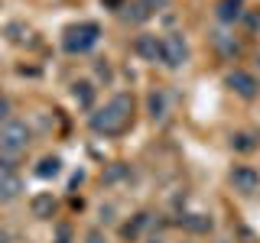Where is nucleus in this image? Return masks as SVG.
Wrapping results in <instances>:
<instances>
[{"label": "nucleus", "instance_id": "obj_1", "mask_svg": "<svg viewBox=\"0 0 260 243\" xmlns=\"http://www.w3.org/2000/svg\"><path fill=\"white\" fill-rule=\"evenodd\" d=\"M130 124H134V97L130 94H114L104 101V107H98L91 117H88V127H91L94 136H120L127 133Z\"/></svg>", "mask_w": 260, "mask_h": 243}, {"label": "nucleus", "instance_id": "obj_13", "mask_svg": "<svg viewBox=\"0 0 260 243\" xmlns=\"http://www.w3.org/2000/svg\"><path fill=\"white\" fill-rule=\"evenodd\" d=\"M55 208H59V205H55V198H52V194H36V198H32V214H36L39 217V221H49V217H52L55 214Z\"/></svg>", "mask_w": 260, "mask_h": 243}, {"label": "nucleus", "instance_id": "obj_23", "mask_svg": "<svg viewBox=\"0 0 260 243\" xmlns=\"http://www.w3.org/2000/svg\"><path fill=\"white\" fill-rule=\"evenodd\" d=\"M185 243H192V240H185Z\"/></svg>", "mask_w": 260, "mask_h": 243}, {"label": "nucleus", "instance_id": "obj_19", "mask_svg": "<svg viewBox=\"0 0 260 243\" xmlns=\"http://www.w3.org/2000/svg\"><path fill=\"white\" fill-rule=\"evenodd\" d=\"M140 4H143V7H146V10H150V13H153V10H166V7H169V4H173V0H140Z\"/></svg>", "mask_w": 260, "mask_h": 243}, {"label": "nucleus", "instance_id": "obj_15", "mask_svg": "<svg viewBox=\"0 0 260 243\" xmlns=\"http://www.w3.org/2000/svg\"><path fill=\"white\" fill-rule=\"evenodd\" d=\"M231 146L238 152H250V149H257V146H260V136L257 133H238V136H231Z\"/></svg>", "mask_w": 260, "mask_h": 243}, {"label": "nucleus", "instance_id": "obj_3", "mask_svg": "<svg viewBox=\"0 0 260 243\" xmlns=\"http://www.w3.org/2000/svg\"><path fill=\"white\" fill-rule=\"evenodd\" d=\"M29 146H32V130L23 124V120H7V124L0 127V156L16 162Z\"/></svg>", "mask_w": 260, "mask_h": 243}, {"label": "nucleus", "instance_id": "obj_20", "mask_svg": "<svg viewBox=\"0 0 260 243\" xmlns=\"http://www.w3.org/2000/svg\"><path fill=\"white\" fill-rule=\"evenodd\" d=\"M85 243H111V240L104 237L101 230H91V233H88V237H85Z\"/></svg>", "mask_w": 260, "mask_h": 243}, {"label": "nucleus", "instance_id": "obj_5", "mask_svg": "<svg viewBox=\"0 0 260 243\" xmlns=\"http://www.w3.org/2000/svg\"><path fill=\"white\" fill-rule=\"evenodd\" d=\"M224 85L231 88L238 97H244V101H254V97L260 94V81H257V75H254V71H244V68L228 71Z\"/></svg>", "mask_w": 260, "mask_h": 243}, {"label": "nucleus", "instance_id": "obj_16", "mask_svg": "<svg viewBox=\"0 0 260 243\" xmlns=\"http://www.w3.org/2000/svg\"><path fill=\"white\" fill-rule=\"evenodd\" d=\"M127 172H130V169L124 166V162H114V166L108 169V172H104V182H120V178H127Z\"/></svg>", "mask_w": 260, "mask_h": 243}, {"label": "nucleus", "instance_id": "obj_22", "mask_svg": "<svg viewBox=\"0 0 260 243\" xmlns=\"http://www.w3.org/2000/svg\"><path fill=\"white\" fill-rule=\"evenodd\" d=\"M146 243H166V240H162V237H150V240H146Z\"/></svg>", "mask_w": 260, "mask_h": 243}, {"label": "nucleus", "instance_id": "obj_10", "mask_svg": "<svg viewBox=\"0 0 260 243\" xmlns=\"http://www.w3.org/2000/svg\"><path fill=\"white\" fill-rule=\"evenodd\" d=\"M36 178H43V182H49V178H59L62 175V156H43L36 162Z\"/></svg>", "mask_w": 260, "mask_h": 243}, {"label": "nucleus", "instance_id": "obj_17", "mask_svg": "<svg viewBox=\"0 0 260 243\" xmlns=\"http://www.w3.org/2000/svg\"><path fill=\"white\" fill-rule=\"evenodd\" d=\"M10 110H13V107H10V97L0 94V127H4L7 120H13V117H10Z\"/></svg>", "mask_w": 260, "mask_h": 243}, {"label": "nucleus", "instance_id": "obj_11", "mask_svg": "<svg viewBox=\"0 0 260 243\" xmlns=\"http://www.w3.org/2000/svg\"><path fill=\"white\" fill-rule=\"evenodd\" d=\"M72 101H75L81 110H91V104H94V85H91V81H75V85H72Z\"/></svg>", "mask_w": 260, "mask_h": 243}, {"label": "nucleus", "instance_id": "obj_6", "mask_svg": "<svg viewBox=\"0 0 260 243\" xmlns=\"http://www.w3.org/2000/svg\"><path fill=\"white\" fill-rule=\"evenodd\" d=\"M228 182H231V188L238 194H254L260 188V172L254 166H234L231 175H228Z\"/></svg>", "mask_w": 260, "mask_h": 243}, {"label": "nucleus", "instance_id": "obj_21", "mask_svg": "<svg viewBox=\"0 0 260 243\" xmlns=\"http://www.w3.org/2000/svg\"><path fill=\"white\" fill-rule=\"evenodd\" d=\"M0 243H10V233L7 230H0Z\"/></svg>", "mask_w": 260, "mask_h": 243}, {"label": "nucleus", "instance_id": "obj_8", "mask_svg": "<svg viewBox=\"0 0 260 243\" xmlns=\"http://www.w3.org/2000/svg\"><path fill=\"white\" fill-rule=\"evenodd\" d=\"M23 194V178L16 172H0V205H10Z\"/></svg>", "mask_w": 260, "mask_h": 243}, {"label": "nucleus", "instance_id": "obj_7", "mask_svg": "<svg viewBox=\"0 0 260 243\" xmlns=\"http://www.w3.org/2000/svg\"><path fill=\"white\" fill-rule=\"evenodd\" d=\"M215 20L221 23V26H234L238 20H244V0H218Z\"/></svg>", "mask_w": 260, "mask_h": 243}, {"label": "nucleus", "instance_id": "obj_2", "mask_svg": "<svg viewBox=\"0 0 260 243\" xmlns=\"http://www.w3.org/2000/svg\"><path fill=\"white\" fill-rule=\"evenodd\" d=\"M98 43H101V26L94 20H78L62 32V49L69 55H88L98 49Z\"/></svg>", "mask_w": 260, "mask_h": 243}, {"label": "nucleus", "instance_id": "obj_9", "mask_svg": "<svg viewBox=\"0 0 260 243\" xmlns=\"http://www.w3.org/2000/svg\"><path fill=\"white\" fill-rule=\"evenodd\" d=\"M134 52L140 55L143 62H159V36H153V32H143V36H137Z\"/></svg>", "mask_w": 260, "mask_h": 243}, {"label": "nucleus", "instance_id": "obj_14", "mask_svg": "<svg viewBox=\"0 0 260 243\" xmlns=\"http://www.w3.org/2000/svg\"><path fill=\"white\" fill-rule=\"evenodd\" d=\"M166 113H169L166 94H162V91H153V94H150V117H153V120H162Z\"/></svg>", "mask_w": 260, "mask_h": 243}, {"label": "nucleus", "instance_id": "obj_4", "mask_svg": "<svg viewBox=\"0 0 260 243\" xmlns=\"http://www.w3.org/2000/svg\"><path fill=\"white\" fill-rule=\"evenodd\" d=\"M192 59V49H189V39L182 32H162L159 36V65H166L169 71H179L185 68Z\"/></svg>", "mask_w": 260, "mask_h": 243}, {"label": "nucleus", "instance_id": "obj_18", "mask_svg": "<svg viewBox=\"0 0 260 243\" xmlns=\"http://www.w3.org/2000/svg\"><path fill=\"white\" fill-rule=\"evenodd\" d=\"M146 224V214H140V217H137V221L134 224H127L124 227V233H127V237H137V233H140V227Z\"/></svg>", "mask_w": 260, "mask_h": 243}, {"label": "nucleus", "instance_id": "obj_12", "mask_svg": "<svg viewBox=\"0 0 260 243\" xmlns=\"http://www.w3.org/2000/svg\"><path fill=\"white\" fill-rule=\"evenodd\" d=\"M179 227L189 233H208L211 230V217L208 214H182L179 217Z\"/></svg>", "mask_w": 260, "mask_h": 243}]
</instances>
